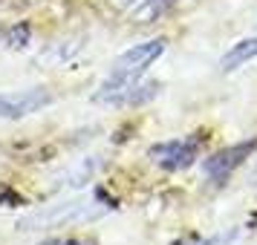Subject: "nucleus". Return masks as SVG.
<instances>
[{
	"instance_id": "nucleus-1",
	"label": "nucleus",
	"mask_w": 257,
	"mask_h": 245,
	"mask_svg": "<svg viewBox=\"0 0 257 245\" xmlns=\"http://www.w3.org/2000/svg\"><path fill=\"white\" fill-rule=\"evenodd\" d=\"M162 52H165L162 38L148 41V44H136L133 49H127L124 55H118V58L113 61V70H110V78H107V81H139L142 72L148 70Z\"/></svg>"
},
{
	"instance_id": "nucleus-2",
	"label": "nucleus",
	"mask_w": 257,
	"mask_h": 245,
	"mask_svg": "<svg viewBox=\"0 0 257 245\" xmlns=\"http://www.w3.org/2000/svg\"><path fill=\"white\" fill-rule=\"evenodd\" d=\"M98 208L90 205V202H64V205H52V208H44L32 213L29 219L21 222L24 231H38V228H55V225H75V222H84L95 216Z\"/></svg>"
},
{
	"instance_id": "nucleus-3",
	"label": "nucleus",
	"mask_w": 257,
	"mask_h": 245,
	"mask_svg": "<svg viewBox=\"0 0 257 245\" xmlns=\"http://www.w3.org/2000/svg\"><path fill=\"white\" fill-rule=\"evenodd\" d=\"M52 104V93L44 87L35 90H18V93H0V121H15L26 118Z\"/></svg>"
},
{
	"instance_id": "nucleus-4",
	"label": "nucleus",
	"mask_w": 257,
	"mask_h": 245,
	"mask_svg": "<svg viewBox=\"0 0 257 245\" xmlns=\"http://www.w3.org/2000/svg\"><path fill=\"white\" fill-rule=\"evenodd\" d=\"M197 139H171L162 144H153L151 147V159L165 170H182L191 167L197 159Z\"/></svg>"
},
{
	"instance_id": "nucleus-5",
	"label": "nucleus",
	"mask_w": 257,
	"mask_h": 245,
	"mask_svg": "<svg viewBox=\"0 0 257 245\" xmlns=\"http://www.w3.org/2000/svg\"><path fill=\"white\" fill-rule=\"evenodd\" d=\"M254 147H257V141H243V144L225 147V150H220L217 156H211L208 162H205V173L211 179H225L243 159H248V153L254 150Z\"/></svg>"
},
{
	"instance_id": "nucleus-6",
	"label": "nucleus",
	"mask_w": 257,
	"mask_h": 245,
	"mask_svg": "<svg viewBox=\"0 0 257 245\" xmlns=\"http://www.w3.org/2000/svg\"><path fill=\"white\" fill-rule=\"evenodd\" d=\"M251 58H257V38H245V41L234 44V47L222 55L220 70L222 72H234V70H240L243 64H248Z\"/></svg>"
},
{
	"instance_id": "nucleus-7",
	"label": "nucleus",
	"mask_w": 257,
	"mask_h": 245,
	"mask_svg": "<svg viewBox=\"0 0 257 245\" xmlns=\"http://www.w3.org/2000/svg\"><path fill=\"white\" fill-rule=\"evenodd\" d=\"M165 9H168V0H145V6L136 12V18H139V24H148V21H156Z\"/></svg>"
},
{
	"instance_id": "nucleus-8",
	"label": "nucleus",
	"mask_w": 257,
	"mask_h": 245,
	"mask_svg": "<svg viewBox=\"0 0 257 245\" xmlns=\"http://www.w3.org/2000/svg\"><path fill=\"white\" fill-rule=\"evenodd\" d=\"M6 38H9V47H24L26 41H29V26H26V24L15 26V29H12Z\"/></svg>"
},
{
	"instance_id": "nucleus-9",
	"label": "nucleus",
	"mask_w": 257,
	"mask_h": 245,
	"mask_svg": "<svg viewBox=\"0 0 257 245\" xmlns=\"http://www.w3.org/2000/svg\"><path fill=\"white\" fill-rule=\"evenodd\" d=\"M44 245H95L93 239H81V236H75V239H49V242H44Z\"/></svg>"
}]
</instances>
